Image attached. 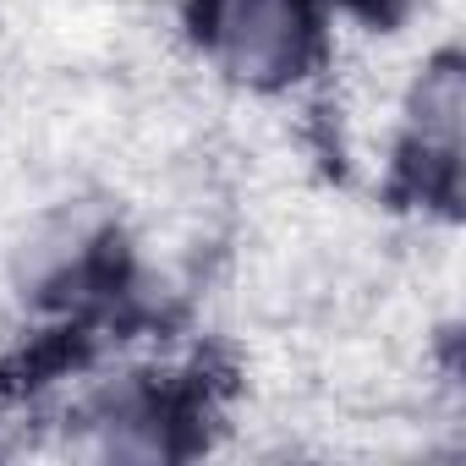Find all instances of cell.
<instances>
[{"mask_svg":"<svg viewBox=\"0 0 466 466\" xmlns=\"http://www.w3.org/2000/svg\"><path fill=\"white\" fill-rule=\"evenodd\" d=\"M324 0H192V45L242 94L297 88L324 50Z\"/></svg>","mask_w":466,"mask_h":466,"instance_id":"6da1fadb","label":"cell"},{"mask_svg":"<svg viewBox=\"0 0 466 466\" xmlns=\"http://www.w3.org/2000/svg\"><path fill=\"white\" fill-rule=\"evenodd\" d=\"M461 61L433 56L417 83L406 88L400 105V165L417 176L422 192H450L455 187V159H461Z\"/></svg>","mask_w":466,"mask_h":466,"instance_id":"7a4b0ae2","label":"cell"},{"mask_svg":"<svg viewBox=\"0 0 466 466\" xmlns=\"http://www.w3.org/2000/svg\"><path fill=\"white\" fill-rule=\"evenodd\" d=\"M340 6H351V12H379V6H390V0H340Z\"/></svg>","mask_w":466,"mask_h":466,"instance_id":"3957f363","label":"cell"}]
</instances>
